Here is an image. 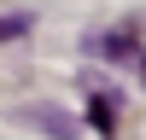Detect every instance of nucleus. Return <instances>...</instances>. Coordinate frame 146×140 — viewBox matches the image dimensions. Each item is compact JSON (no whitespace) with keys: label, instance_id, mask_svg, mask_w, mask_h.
<instances>
[{"label":"nucleus","instance_id":"obj_1","mask_svg":"<svg viewBox=\"0 0 146 140\" xmlns=\"http://www.w3.org/2000/svg\"><path fill=\"white\" fill-rule=\"evenodd\" d=\"M23 123L47 128V134H82L76 117H70V111H53V105H29V111H23Z\"/></svg>","mask_w":146,"mask_h":140},{"label":"nucleus","instance_id":"obj_4","mask_svg":"<svg viewBox=\"0 0 146 140\" xmlns=\"http://www.w3.org/2000/svg\"><path fill=\"white\" fill-rule=\"evenodd\" d=\"M29 29V18H0V41H12V35H23Z\"/></svg>","mask_w":146,"mask_h":140},{"label":"nucleus","instance_id":"obj_2","mask_svg":"<svg viewBox=\"0 0 146 140\" xmlns=\"http://www.w3.org/2000/svg\"><path fill=\"white\" fill-rule=\"evenodd\" d=\"M88 53H100V58H135V41L129 35H94Z\"/></svg>","mask_w":146,"mask_h":140},{"label":"nucleus","instance_id":"obj_3","mask_svg":"<svg viewBox=\"0 0 146 140\" xmlns=\"http://www.w3.org/2000/svg\"><path fill=\"white\" fill-rule=\"evenodd\" d=\"M88 123L105 134V128H111V99H94V105H88Z\"/></svg>","mask_w":146,"mask_h":140}]
</instances>
